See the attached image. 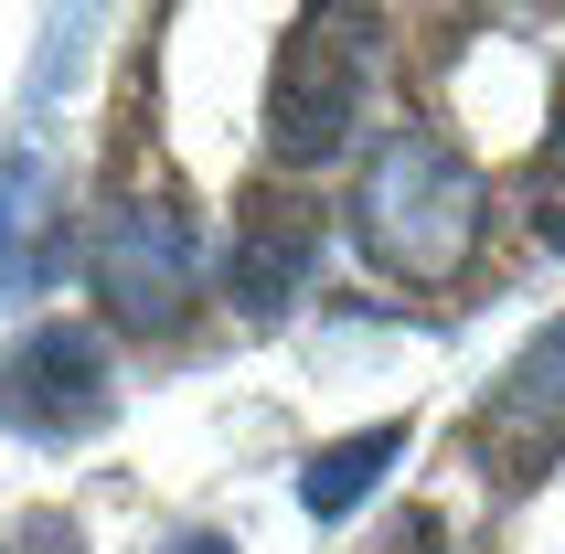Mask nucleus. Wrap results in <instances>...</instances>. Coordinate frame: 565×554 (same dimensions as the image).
Returning a JSON list of instances; mask_svg holds the SVG:
<instances>
[{
    "label": "nucleus",
    "mask_w": 565,
    "mask_h": 554,
    "mask_svg": "<svg viewBox=\"0 0 565 554\" xmlns=\"http://www.w3.org/2000/svg\"><path fill=\"white\" fill-rule=\"evenodd\" d=\"M395 459H406V416H384V427H363V437H331V448L299 469V501H310V523H342V512L374 491Z\"/></svg>",
    "instance_id": "7"
},
{
    "label": "nucleus",
    "mask_w": 565,
    "mask_h": 554,
    "mask_svg": "<svg viewBox=\"0 0 565 554\" xmlns=\"http://www.w3.org/2000/svg\"><path fill=\"white\" fill-rule=\"evenodd\" d=\"M171 554H235V544H224V533H182Z\"/></svg>",
    "instance_id": "11"
},
{
    "label": "nucleus",
    "mask_w": 565,
    "mask_h": 554,
    "mask_svg": "<svg viewBox=\"0 0 565 554\" xmlns=\"http://www.w3.org/2000/svg\"><path fill=\"white\" fill-rule=\"evenodd\" d=\"M480 469L502 480V491H534L544 469L565 459V320L544 341H523L512 352V373L480 395V427H470Z\"/></svg>",
    "instance_id": "4"
},
{
    "label": "nucleus",
    "mask_w": 565,
    "mask_h": 554,
    "mask_svg": "<svg viewBox=\"0 0 565 554\" xmlns=\"http://www.w3.org/2000/svg\"><path fill=\"white\" fill-rule=\"evenodd\" d=\"M544 235L565 246V128H555V150H544Z\"/></svg>",
    "instance_id": "9"
},
{
    "label": "nucleus",
    "mask_w": 565,
    "mask_h": 554,
    "mask_svg": "<svg viewBox=\"0 0 565 554\" xmlns=\"http://www.w3.org/2000/svg\"><path fill=\"white\" fill-rule=\"evenodd\" d=\"M480 224H491L480 171L459 150H438V139H416V128H395L363 160V182H352V235H363V256L384 277H406V288H448L480 256Z\"/></svg>",
    "instance_id": "1"
},
{
    "label": "nucleus",
    "mask_w": 565,
    "mask_h": 554,
    "mask_svg": "<svg viewBox=\"0 0 565 554\" xmlns=\"http://www.w3.org/2000/svg\"><path fill=\"white\" fill-rule=\"evenodd\" d=\"M352 107H363V22H288L278 75H267V150L278 171H310L352 139Z\"/></svg>",
    "instance_id": "2"
},
{
    "label": "nucleus",
    "mask_w": 565,
    "mask_h": 554,
    "mask_svg": "<svg viewBox=\"0 0 565 554\" xmlns=\"http://www.w3.org/2000/svg\"><path fill=\"white\" fill-rule=\"evenodd\" d=\"M374 554H438V523H427V512H406V523L374 533Z\"/></svg>",
    "instance_id": "8"
},
{
    "label": "nucleus",
    "mask_w": 565,
    "mask_h": 554,
    "mask_svg": "<svg viewBox=\"0 0 565 554\" xmlns=\"http://www.w3.org/2000/svg\"><path fill=\"white\" fill-rule=\"evenodd\" d=\"M310 267H320V214H299V203H256L246 235H235V256H224V288H235L256 320H278Z\"/></svg>",
    "instance_id": "6"
},
{
    "label": "nucleus",
    "mask_w": 565,
    "mask_h": 554,
    "mask_svg": "<svg viewBox=\"0 0 565 554\" xmlns=\"http://www.w3.org/2000/svg\"><path fill=\"white\" fill-rule=\"evenodd\" d=\"M96 299H107V320H128V331H171V320L192 309V235H182V214L118 203L107 235H96Z\"/></svg>",
    "instance_id": "5"
},
{
    "label": "nucleus",
    "mask_w": 565,
    "mask_h": 554,
    "mask_svg": "<svg viewBox=\"0 0 565 554\" xmlns=\"http://www.w3.org/2000/svg\"><path fill=\"white\" fill-rule=\"evenodd\" d=\"M11 554H86V544H75V533H64L54 512H32V523H22V544H11Z\"/></svg>",
    "instance_id": "10"
},
{
    "label": "nucleus",
    "mask_w": 565,
    "mask_h": 554,
    "mask_svg": "<svg viewBox=\"0 0 565 554\" xmlns=\"http://www.w3.org/2000/svg\"><path fill=\"white\" fill-rule=\"evenodd\" d=\"M0 427L43 437V448L107 427V352H96L86 320H43L0 352Z\"/></svg>",
    "instance_id": "3"
}]
</instances>
